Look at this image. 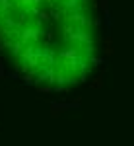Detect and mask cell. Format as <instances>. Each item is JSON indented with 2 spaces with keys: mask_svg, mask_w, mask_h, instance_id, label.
<instances>
[{
  "mask_svg": "<svg viewBox=\"0 0 134 146\" xmlns=\"http://www.w3.org/2000/svg\"><path fill=\"white\" fill-rule=\"evenodd\" d=\"M0 47L37 86H76L95 60L91 0H0Z\"/></svg>",
  "mask_w": 134,
  "mask_h": 146,
  "instance_id": "obj_1",
  "label": "cell"
}]
</instances>
